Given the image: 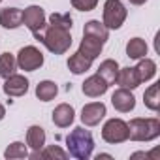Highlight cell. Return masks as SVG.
I'll return each mask as SVG.
<instances>
[{
  "instance_id": "6da1fadb",
  "label": "cell",
  "mask_w": 160,
  "mask_h": 160,
  "mask_svg": "<svg viewBox=\"0 0 160 160\" xmlns=\"http://www.w3.org/2000/svg\"><path fill=\"white\" fill-rule=\"evenodd\" d=\"M34 38L42 42L47 47V51H51L53 55H64L72 47V34L68 28H62V27L45 25L40 32L34 34Z\"/></svg>"
},
{
  "instance_id": "7a4b0ae2",
  "label": "cell",
  "mask_w": 160,
  "mask_h": 160,
  "mask_svg": "<svg viewBox=\"0 0 160 160\" xmlns=\"http://www.w3.org/2000/svg\"><path fill=\"white\" fill-rule=\"evenodd\" d=\"M66 147H68L70 156H73L77 160H89L94 151V138L83 126H75L66 136Z\"/></svg>"
},
{
  "instance_id": "3957f363",
  "label": "cell",
  "mask_w": 160,
  "mask_h": 160,
  "mask_svg": "<svg viewBox=\"0 0 160 160\" xmlns=\"http://www.w3.org/2000/svg\"><path fill=\"white\" fill-rule=\"evenodd\" d=\"M128 124V139L132 141H154L160 136V121L156 117H136Z\"/></svg>"
},
{
  "instance_id": "277c9868",
  "label": "cell",
  "mask_w": 160,
  "mask_h": 160,
  "mask_svg": "<svg viewBox=\"0 0 160 160\" xmlns=\"http://www.w3.org/2000/svg\"><path fill=\"white\" fill-rule=\"evenodd\" d=\"M128 17V10L121 0H106L104 12H102V23L108 27V30H117L124 25Z\"/></svg>"
},
{
  "instance_id": "5b68a950",
  "label": "cell",
  "mask_w": 160,
  "mask_h": 160,
  "mask_svg": "<svg viewBox=\"0 0 160 160\" xmlns=\"http://www.w3.org/2000/svg\"><path fill=\"white\" fill-rule=\"evenodd\" d=\"M17 68L25 72H36L43 66V53L34 45H25L17 53Z\"/></svg>"
},
{
  "instance_id": "8992f818",
  "label": "cell",
  "mask_w": 160,
  "mask_h": 160,
  "mask_svg": "<svg viewBox=\"0 0 160 160\" xmlns=\"http://www.w3.org/2000/svg\"><path fill=\"white\" fill-rule=\"evenodd\" d=\"M102 139L111 145L124 143L128 139V124L122 119H109L102 128Z\"/></svg>"
},
{
  "instance_id": "52a82bcc",
  "label": "cell",
  "mask_w": 160,
  "mask_h": 160,
  "mask_svg": "<svg viewBox=\"0 0 160 160\" xmlns=\"http://www.w3.org/2000/svg\"><path fill=\"white\" fill-rule=\"evenodd\" d=\"M23 25L32 32H40L45 25H47V15L43 12L42 6H28L23 10Z\"/></svg>"
},
{
  "instance_id": "ba28073f",
  "label": "cell",
  "mask_w": 160,
  "mask_h": 160,
  "mask_svg": "<svg viewBox=\"0 0 160 160\" xmlns=\"http://www.w3.org/2000/svg\"><path fill=\"white\" fill-rule=\"evenodd\" d=\"M28 79L21 73H13L10 77H6V81H4V94L10 96V98H19V96H25L28 92Z\"/></svg>"
},
{
  "instance_id": "9c48e42d",
  "label": "cell",
  "mask_w": 160,
  "mask_h": 160,
  "mask_svg": "<svg viewBox=\"0 0 160 160\" xmlns=\"http://www.w3.org/2000/svg\"><path fill=\"white\" fill-rule=\"evenodd\" d=\"M106 113H108V109H106L104 102H89L81 109V122L85 126H96L106 117Z\"/></svg>"
},
{
  "instance_id": "30bf717a",
  "label": "cell",
  "mask_w": 160,
  "mask_h": 160,
  "mask_svg": "<svg viewBox=\"0 0 160 160\" xmlns=\"http://www.w3.org/2000/svg\"><path fill=\"white\" fill-rule=\"evenodd\" d=\"M111 106L119 111V113H130L136 108V96L132 94V91L119 87L113 94H111Z\"/></svg>"
},
{
  "instance_id": "8fae6325",
  "label": "cell",
  "mask_w": 160,
  "mask_h": 160,
  "mask_svg": "<svg viewBox=\"0 0 160 160\" xmlns=\"http://www.w3.org/2000/svg\"><path fill=\"white\" fill-rule=\"evenodd\" d=\"M108 89H109V85L104 81L98 73L87 77L85 81H83V85H81L83 94L89 96V98H100V96H104V94L108 92Z\"/></svg>"
},
{
  "instance_id": "7c38bea8",
  "label": "cell",
  "mask_w": 160,
  "mask_h": 160,
  "mask_svg": "<svg viewBox=\"0 0 160 160\" xmlns=\"http://www.w3.org/2000/svg\"><path fill=\"white\" fill-rule=\"evenodd\" d=\"M27 147L32 149V154H28L30 158H36L38 152L45 147V130L38 124H32L27 130Z\"/></svg>"
},
{
  "instance_id": "4fadbf2b",
  "label": "cell",
  "mask_w": 160,
  "mask_h": 160,
  "mask_svg": "<svg viewBox=\"0 0 160 160\" xmlns=\"http://www.w3.org/2000/svg\"><path fill=\"white\" fill-rule=\"evenodd\" d=\"M115 83L122 89H128V91H134L141 85L139 77H138V72L134 66H126V68H119V73L115 77Z\"/></svg>"
},
{
  "instance_id": "5bb4252c",
  "label": "cell",
  "mask_w": 160,
  "mask_h": 160,
  "mask_svg": "<svg viewBox=\"0 0 160 160\" xmlns=\"http://www.w3.org/2000/svg\"><path fill=\"white\" fill-rule=\"evenodd\" d=\"M53 117V124L55 126H58V128H68L72 122H73V119H75V109L70 106V104H58L55 109H53V113H51Z\"/></svg>"
},
{
  "instance_id": "9a60e30c",
  "label": "cell",
  "mask_w": 160,
  "mask_h": 160,
  "mask_svg": "<svg viewBox=\"0 0 160 160\" xmlns=\"http://www.w3.org/2000/svg\"><path fill=\"white\" fill-rule=\"evenodd\" d=\"M23 25V10L19 8H2L0 10V27L15 30Z\"/></svg>"
},
{
  "instance_id": "2e32d148",
  "label": "cell",
  "mask_w": 160,
  "mask_h": 160,
  "mask_svg": "<svg viewBox=\"0 0 160 160\" xmlns=\"http://www.w3.org/2000/svg\"><path fill=\"white\" fill-rule=\"evenodd\" d=\"M102 49H104V43H102L100 40L83 34V40H81V43H79V49H77V51L81 53L83 57L94 60V58H98V57L102 55Z\"/></svg>"
},
{
  "instance_id": "e0dca14e",
  "label": "cell",
  "mask_w": 160,
  "mask_h": 160,
  "mask_svg": "<svg viewBox=\"0 0 160 160\" xmlns=\"http://www.w3.org/2000/svg\"><path fill=\"white\" fill-rule=\"evenodd\" d=\"M83 34H85V36H92V38L100 40L102 43H106L108 38H109V30H108V27H106L102 21H98V19H91V21H87L85 27H83Z\"/></svg>"
},
{
  "instance_id": "ac0fdd59",
  "label": "cell",
  "mask_w": 160,
  "mask_h": 160,
  "mask_svg": "<svg viewBox=\"0 0 160 160\" xmlns=\"http://www.w3.org/2000/svg\"><path fill=\"white\" fill-rule=\"evenodd\" d=\"M119 68H121V66H119L117 60H113V58H106V60L100 62L96 73L104 79L108 85H113V83H115V77H117V73H119Z\"/></svg>"
},
{
  "instance_id": "d6986e66",
  "label": "cell",
  "mask_w": 160,
  "mask_h": 160,
  "mask_svg": "<svg viewBox=\"0 0 160 160\" xmlns=\"http://www.w3.org/2000/svg\"><path fill=\"white\" fill-rule=\"evenodd\" d=\"M91 66H92V60L91 58H87V57H83L81 53H73L70 58H68V70L73 73V75H81V73H85V72H89L91 70Z\"/></svg>"
},
{
  "instance_id": "ffe728a7",
  "label": "cell",
  "mask_w": 160,
  "mask_h": 160,
  "mask_svg": "<svg viewBox=\"0 0 160 160\" xmlns=\"http://www.w3.org/2000/svg\"><path fill=\"white\" fill-rule=\"evenodd\" d=\"M134 68H136V72H138V77H139L141 83L151 81V79L156 75V62H154L152 58L143 57V58H139L138 66H134Z\"/></svg>"
},
{
  "instance_id": "44dd1931",
  "label": "cell",
  "mask_w": 160,
  "mask_h": 160,
  "mask_svg": "<svg viewBox=\"0 0 160 160\" xmlns=\"http://www.w3.org/2000/svg\"><path fill=\"white\" fill-rule=\"evenodd\" d=\"M147 51H149V47H147V42L143 38H132L126 43V57L128 58L139 60L147 55Z\"/></svg>"
},
{
  "instance_id": "7402d4cb",
  "label": "cell",
  "mask_w": 160,
  "mask_h": 160,
  "mask_svg": "<svg viewBox=\"0 0 160 160\" xmlns=\"http://www.w3.org/2000/svg\"><path fill=\"white\" fill-rule=\"evenodd\" d=\"M57 94H58V87H57L55 81L45 79V81H40L36 85V98L42 100V102H51Z\"/></svg>"
},
{
  "instance_id": "603a6c76",
  "label": "cell",
  "mask_w": 160,
  "mask_h": 160,
  "mask_svg": "<svg viewBox=\"0 0 160 160\" xmlns=\"http://www.w3.org/2000/svg\"><path fill=\"white\" fill-rule=\"evenodd\" d=\"M143 104L147 109L151 111H158L160 109V83L151 85L145 92H143Z\"/></svg>"
},
{
  "instance_id": "cb8c5ba5",
  "label": "cell",
  "mask_w": 160,
  "mask_h": 160,
  "mask_svg": "<svg viewBox=\"0 0 160 160\" xmlns=\"http://www.w3.org/2000/svg\"><path fill=\"white\" fill-rule=\"evenodd\" d=\"M17 70V58L12 53H2L0 55V77H10Z\"/></svg>"
},
{
  "instance_id": "d4e9b609",
  "label": "cell",
  "mask_w": 160,
  "mask_h": 160,
  "mask_svg": "<svg viewBox=\"0 0 160 160\" xmlns=\"http://www.w3.org/2000/svg\"><path fill=\"white\" fill-rule=\"evenodd\" d=\"M4 156H6L8 160H13V158H27V156H28V147H27L25 143H21V141H13V143H10V145L6 147Z\"/></svg>"
},
{
  "instance_id": "484cf974",
  "label": "cell",
  "mask_w": 160,
  "mask_h": 160,
  "mask_svg": "<svg viewBox=\"0 0 160 160\" xmlns=\"http://www.w3.org/2000/svg\"><path fill=\"white\" fill-rule=\"evenodd\" d=\"M36 158H60V160H66L68 158V152L64 149H60L58 145H47L43 147Z\"/></svg>"
},
{
  "instance_id": "4316f807",
  "label": "cell",
  "mask_w": 160,
  "mask_h": 160,
  "mask_svg": "<svg viewBox=\"0 0 160 160\" xmlns=\"http://www.w3.org/2000/svg\"><path fill=\"white\" fill-rule=\"evenodd\" d=\"M72 15L70 13H51L49 15V25H55V27H62V28H68L72 30Z\"/></svg>"
},
{
  "instance_id": "83f0119b",
  "label": "cell",
  "mask_w": 160,
  "mask_h": 160,
  "mask_svg": "<svg viewBox=\"0 0 160 160\" xmlns=\"http://www.w3.org/2000/svg\"><path fill=\"white\" fill-rule=\"evenodd\" d=\"M70 2L79 12H92L98 6V0H70Z\"/></svg>"
},
{
  "instance_id": "f1b7e54d",
  "label": "cell",
  "mask_w": 160,
  "mask_h": 160,
  "mask_svg": "<svg viewBox=\"0 0 160 160\" xmlns=\"http://www.w3.org/2000/svg\"><path fill=\"white\" fill-rule=\"evenodd\" d=\"M128 2H130L132 6H143V4L147 2V0H128Z\"/></svg>"
},
{
  "instance_id": "f546056e",
  "label": "cell",
  "mask_w": 160,
  "mask_h": 160,
  "mask_svg": "<svg viewBox=\"0 0 160 160\" xmlns=\"http://www.w3.org/2000/svg\"><path fill=\"white\" fill-rule=\"evenodd\" d=\"M4 117H6V108H4L2 104H0V121H2Z\"/></svg>"
},
{
  "instance_id": "4dcf8cb0",
  "label": "cell",
  "mask_w": 160,
  "mask_h": 160,
  "mask_svg": "<svg viewBox=\"0 0 160 160\" xmlns=\"http://www.w3.org/2000/svg\"><path fill=\"white\" fill-rule=\"evenodd\" d=\"M100 158H111V154H106V152H102V154H96V160H100Z\"/></svg>"
},
{
  "instance_id": "1f68e13d",
  "label": "cell",
  "mask_w": 160,
  "mask_h": 160,
  "mask_svg": "<svg viewBox=\"0 0 160 160\" xmlns=\"http://www.w3.org/2000/svg\"><path fill=\"white\" fill-rule=\"evenodd\" d=\"M0 2H2V0H0Z\"/></svg>"
}]
</instances>
